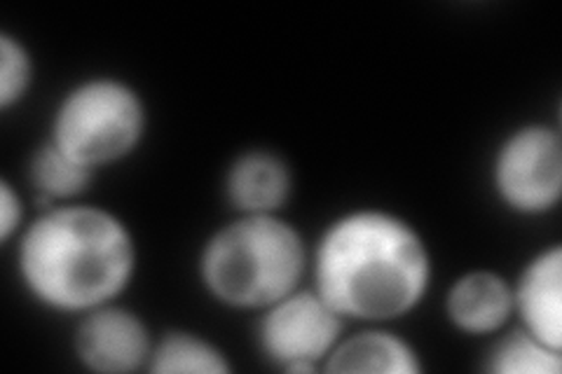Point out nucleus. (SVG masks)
I'll use <instances>...</instances> for the list:
<instances>
[{"instance_id": "nucleus-7", "label": "nucleus", "mask_w": 562, "mask_h": 374, "mask_svg": "<svg viewBox=\"0 0 562 374\" xmlns=\"http://www.w3.org/2000/svg\"><path fill=\"white\" fill-rule=\"evenodd\" d=\"M153 347L146 320L120 302L80 316L74 330L76 361L94 374L148 372Z\"/></svg>"}, {"instance_id": "nucleus-9", "label": "nucleus", "mask_w": 562, "mask_h": 374, "mask_svg": "<svg viewBox=\"0 0 562 374\" xmlns=\"http://www.w3.org/2000/svg\"><path fill=\"white\" fill-rule=\"evenodd\" d=\"M223 192L237 216H277L293 194V169L274 150H244L227 165Z\"/></svg>"}, {"instance_id": "nucleus-10", "label": "nucleus", "mask_w": 562, "mask_h": 374, "mask_svg": "<svg viewBox=\"0 0 562 374\" xmlns=\"http://www.w3.org/2000/svg\"><path fill=\"white\" fill-rule=\"evenodd\" d=\"M450 326L467 337H495L514 324L512 281L495 270H469L446 293Z\"/></svg>"}, {"instance_id": "nucleus-1", "label": "nucleus", "mask_w": 562, "mask_h": 374, "mask_svg": "<svg viewBox=\"0 0 562 374\" xmlns=\"http://www.w3.org/2000/svg\"><path fill=\"white\" fill-rule=\"evenodd\" d=\"M434 256L419 227L384 206H357L310 246V286L347 324H396L425 305Z\"/></svg>"}, {"instance_id": "nucleus-16", "label": "nucleus", "mask_w": 562, "mask_h": 374, "mask_svg": "<svg viewBox=\"0 0 562 374\" xmlns=\"http://www.w3.org/2000/svg\"><path fill=\"white\" fill-rule=\"evenodd\" d=\"M26 223L29 218L22 192L14 188L10 178H3L0 181V241H3V246L16 241Z\"/></svg>"}, {"instance_id": "nucleus-12", "label": "nucleus", "mask_w": 562, "mask_h": 374, "mask_svg": "<svg viewBox=\"0 0 562 374\" xmlns=\"http://www.w3.org/2000/svg\"><path fill=\"white\" fill-rule=\"evenodd\" d=\"M97 181V171L82 167L45 138L29 159V183L41 208L80 202Z\"/></svg>"}, {"instance_id": "nucleus-11", "label": "nucleus", "mask_w": 562, "mask_h": 374, "mask_svg": "<svg viewBox=\"0 0 562 374\" xmlns=\"http://www.w3.org/2000/svg\"><path fill=\"white\" fill-rule=\"evenodd\" d=\"M425 370L417 347L390 324H363L357 332L347 330L324 365L328 374H422Z\"/></svg>"}, {"instance_id": "nucleus-5", "label": "nucleus", "mask_w": 562, "mask_h": 374, "mask_svg": "<svg viewBox=\"0 0 562 374\" xmlns=\"http://www.w3.org/2000/svg\"><path fill=\"white\" fill-rule=\"evenodd\" d=\"M495 200L518 218H543L562 200V136L555 124L525 122L508 132L490 162Z\"/></svg>"}, {"instance_id": "nucleus-2", "label": "nucleus", "mask_w": 562, "mask_h": 374, "mask_svg": "<svg viewBox=\"0 0 562 374\" xmlns=\"http://www.w3.org/2000/svg\"><path fill=\"white\" fill-rule=\"evenodd\" d=\"M16 276L43 311L80 318L125 295L138 243L115 211L70 202L41 208L14 243Z\"/></svg>"}, {"instance_id": "nucleus-8", "label": "nucleus", "mask_w": 562, "mask_h": 374, "mask_svg": "<svg viewBox=\"0 0 562 374\" xmlns=\"http://www.w3.org/2000/svg\"><path fill=\"white\" fill-rule=\"evenodd\" d=\"M512 291L518 328L562 349V246L551 243L527 258Z\"/></svg>"}, {"instance_id": "nucleus-15", "label": "nucleus", "mask_w": 562, "mask_h": 374, "mask_svg": "<svg viewBox=\"0 0 562 374\" xmlns=\"http://www.w3.org/2000/svg\"><path fill=\"white\" fill-rule=\"evenodd\" d=\"M35 87V57L22 35L0 31V111L10 113Z\"/></svg>"}, {"instance_id": "nucleus-4", "label": "nucleus", "mask_w": 562, "mask_h": 374, "mask_svg": "<svg viewBox=\"0 0 562 374\" xmlns=\"http://www.w3.org/2000/svg\"><path fill=\"white\" fill-rule=\"evenodd\" d=\"M148 124V103L130 80L90 76L70 84L57 101L47 140L99 173L144 146Z\"/></svg>"}, {"instance_id": "nucleus-3", "label": "nucleus", "mask_w": 562, "mask_h": 374, "mask_svg": "<svg viewBox=\"0 0 562 374\" xmlns=\"http://www.w3.org/2000/svg\"><path fill=\"white\" fill-rule=\"evenodd\" d=\"M195 272L202 291L223 309L260 314L305 286L310 246L291 220L237 216L204 239Z\"/></svg>"}, {"instance_id": "nucleus-13", "label": "nucleus", "mask_w": 562, "mask_h": 374, "mask_svg": "<svg viewBox=\"0 0 562 374\" xmlns=\"http://www.w3.org/2000/svg\"><path fill=\"white\" fill-rule=\"evenodd\" d=\"M235 365L223 347L192 330H167L155 337L148 372L153 374H233Z\"/></svg>"}, {"instance_id": "nucleus-14", "label": "nucleus", "mask_w": 562, "mask_h": 374, "mask_svg": "<svg viewBox=\"0 0 562 374\" xmlns=\"http://www.w3.org/2000/svg\"><path fill=\"white\" fill-rule=\"evenodd\" d=\"M485 370L490 374H560L562 349L537 340L518 326H508L492 337L485 351Z\"/></svg>"}, {"instance_id": "nucleus-6", "label": "nucleus", "mask_w": 562, "mask_h": 374, "mask_svg": "<svg viewBox=\"0 0 562 374\" xmlns=\"http://www.w3.org/2000/svg\"><path fill=\"white\" fill-rule=\"evenodd\" d=\"M256 316L260 355L286 374L324 372L349 326L312 286H301Z\"/></svg>"}]
</instances>
